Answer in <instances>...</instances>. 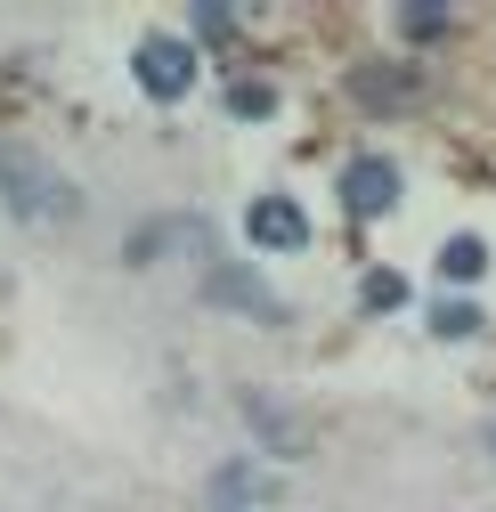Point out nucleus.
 I'll list each match as a JSON object with an SVG mask.
<instances>
[{
	"label": "nucleus",
	"mask_w": 496,
	"mask_h": 512,
	"mask_svg": "<svg viewBox=\"0 0 496 512\" xmlns=\"http://www.w3.org/2000/svg\"><path fill=\"white\" fill-rule=\"evenodd\" d=\"M0 204H9L17 220H74L82 212V187L74 179H57L41 155L25 147H0Z\"/></svg>",
	"instance_id": "1"
},
{
	"label": "nucleus",
	"mask_w": 496,
	"mask_h": 512,
	"mask_svg": "<svg viewBox=\"0 0 496 512\" xmlns=\"http://www.w3.org/2000/svg\"><path fill=\"white\" fill-rule=\"evenodd\" d=\"M342 204H350L358 220H383V212L399 204V163H383V155H350V163H342Z\"/></svg>",
	"instance_id": "2"
},
{
	"label": "nucleus",
	"mask_w": 496,
	"mask_h": 512,
	"mask_svg": "<svg viewBox=\"0 0 496 512\" xmlns=\"http://www.w3.org/2000/svg\"><path fill=\"white\" fill-rule=\"evenodd\" d=\"M139 82H147V98H188V82H196V49L171 41V33H147V41H139Z\"/></svg>",
	"instance_id": "3"
},
{
	"label": "nucleus",
	"mask_w": 496,
	"mask_h": 512,
	"mask_svg": "<svg viewBox=\"0 0 496 512\" xmlns=\"http://www.w3.org/2000/svg\"><path fill=\"white\" fill-rule=\"evenodd\" d=\"M244 236H253L261 252H301V244H309V220H301L285 196H261L253 212H244Z\"/></svg>",
	"instance_id": "4"
},
{
	"label": "nucleus",
	"mask_w": 496,
	"mask_h": 512,
	"mask_svg": "<svg viewBox=\"0 0 496 512\" xmlns=\"http://www.w3.org/2000/svg\"><path fill=\"white\" fill-rule=\"evenodd\" d=\"M244 423H253V431L277 447V456H301V447H309V431H301V423H293L277 399H261V391H244Z\"/></svg>",
	"instance_id": "5"
},
{
	"label": "nucleus",
	"mask_w": 496,
	"mask_h": 512,
	"mask_svg": "<svg viewBox=\"0 0 496 512\" xmlns=\"http://www.w3.org/2000/svg\"><path fill=\"white\" fill-rule=\"evenodd\" d=\"M204 293H212V301H228V309H244V317H269V326L285 317V301H277V293L244 285V269H212V277H204Z\"/></svg>",
	"instance_id": "6"
},
{
	"label": "nucleus",
	"mask_w": 496,
	"mask_h": 512,
	"mask_svg": "<svg viewBox=\"0 0 496 512\" xmlns=\"http://www.w3.org/2000/svg\"><path fill=\"white\" fill-rule=\"evenodd\" d=\"M261 496H277V488L253 480V464H228V472L212 480V512H244V504H261Z\"/></svg>",
	"instance_id": "7"
},
{
	"label": "nucleus",
	"mask_w": 496,
	"mask_h": 512,
	"mask_svg": "<svg viewBox=\"0 0 496 512\" xmlns=\"http://www.w3.org/2000/svg\"><path fill=\"white\" fill-rule=\"evenodd\" d=\"M480 269H488V244H480V236H448V252H440V277H448V285H472Z\"/></svg>",
	"instance_id": "8"
},
{
	"label": "nucleus",
	"mask_w": 496,
	"mask_h": 512,
	"mask_svg": "<svg viewBox=\"0 0 496 512\" xmlns=\"http://www.w3.org/2000/svg\"><path fill=\"white\" fill-rule=\"evenodd\" d=\"M431 326H440L448 342H456V334H480V309H472V301H440V309H431Z\"/></svg>",
	"instance_id": "9"
},
{
	"label": "nucleus",
	"mask_w": 496,
	"mask_h": 512,
	"mask_svg": "<svg viewBox=\"0 0 496 512\" xmlns=\"http://www.w3.org/2000/svg\"><path fill=\"white\" fill-rule=\"evenodd\" d=\"M366 301H375V309H391V301H407V285H399L391 269H375V285H366Z\"/></svg>",
	"instance_id": "10"
},
{
	"label": "nucleus",
	"mask_w": 496,
	"mask_h": 512,
	"mask_svg": "<svg viewBox=\"0 0 496 512\" xmlns=\"http://www.w3.org/2000/svg\"><path fill=\"white\" fill-rule=\"evenodd\" d=\"M228 106H236V114H269V106H277V98H269V90H261V82H244V90H236V98H228Z\"/></svg>",
	"instance_id": "11"
}]
</instances>
